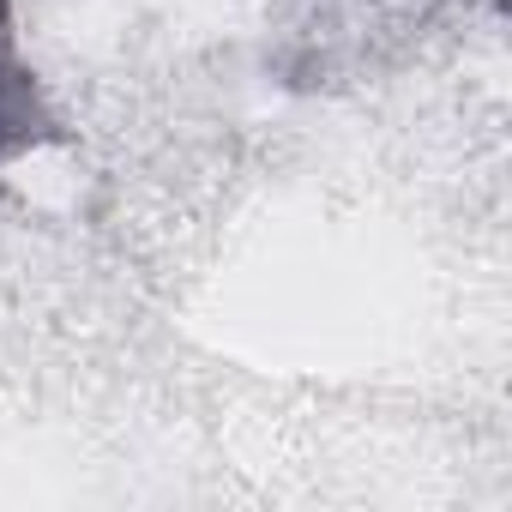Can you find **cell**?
Here are the masks:
<instances>
[{"label":"cell","mask_w":512,"mask_h":512,"mask_svg":"<svg viewBox=\"0 0 512 512\" xmlns=\"http://www.w3.org/2000/svg\"><path fill=\"white\" fill-rule=\"evenodd\" d=\"M49 145H67V121L55 115L37 67L19 49L13 7L0 0V175L25 157H37V151H49Z\"/></svg>","instance_id":"cell-1"}]
</instances>
